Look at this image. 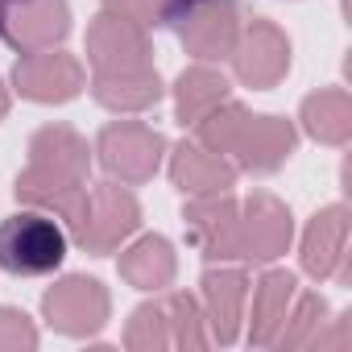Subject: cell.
<instances>
[{
	"label": "cell",
	"instance_id": "obj_11",
	"mask_svg": "<svg viewBox=\"0 0 352 352\" xmlns=\"http://www.w3.org/2000/svg\"><path fill=\"white\" fill-rule=\"evenodd\" d=\"M290 149H294L290 120H282V116H245V124H241L228 153H236L245 170L265 174V170H278L290 157Z\"/></svg>",
	"mask_w": 352,
	"mask_h": 352
},
{
	"label": "cell",
	"instance_id": "obj_13",
	"mask_svg": "<svg viewBox=\"0 0 352 352\" xmlns=\"http://www.w3.org/2000/svg\"><path fill=\"white\" fill-rule=\"evenodd\" d=\"M344 265H348V212L336 204V208H323L307 236H302V270L311 278H344Z\"/></svg>",
	"mask_w": 352,
	"mask_h": 352
},
{
	"label": "cell",
	"instance_id": "obj_22",
	"mask_svg": "<svg viewBox=\"0 0 352 352\" xmlns=\"http://www.w3.org/2000/svg\"><path fill=\"white\" fill-rule=\"evenodd\" d=\"M323 323H327V302H323L319 294H302L298 307L286 311V323H282V331H278L274 344H282V348H286V344H290V348L315 344V336L323 331Z\"/></svg>",
	"mask_w": 352,
	"mask_h": 352
},
{
	"label": "cell",
	"instance_id": "obj_26",
	"mask_svg": "<svg viewBox=\"0 0 352 352\" xmlns=\"http://www.w3.org/2000/svg\"><path fill=\"white\" fill-rule=\"evenodd\" d=\"M116 17H129L137 25H166V0H108Z\"/></svg>",
	"mask_w": 352,
	"mask_h": 352
},
{
	"label": "cell",
	"instance_id": "obj_14",
	"mask_svg": "<svg viewBox=\"0 0 352 352\" xmlns=\"http://www.w3.org/2000/svg\"><path fill=\"white\" fill-rule=\"evenodd\" d=\"M245 294H249V282H245V274H236V270H212V274L204 278L212 340H220V344H232V340H236V331H241V311H245Z\"/></svg>",
	"mask_w": 352,
	"mask_h": 352
},
{
	"label": "cell",
	"instance_id": "obj_23",
	"mask_svg": "<svg viewBox=\"0 0 352 352\" xmlns=\"http://www.w3.org/2000/svg\"><path fill=\"white\" fill-rule=\"evenodd\" d=\"M166 319H170V340L174 344H187V348H199V344H208L212 336L199 327V311H195V298L191 294H174L170 298V307H166Z\"/></svg>",
	"mask_w": 352,
	"mask_h": 352
},
{
	"label": "cell",
	"instance_id": "obj_3",
	"mask_svg": "<svg viewBox=\"0 0 352 352\" xmlns=\"http://www.w3.org/2000/svg\"><path fill=\"white\" fill-rule=\"evenodd\" d=\"M71 30L67 0H9L0 5V38L21 54L54 50Z\"/></svg>",
	"mask_w": 352,
	"mask_h": 352
},
{
	"label": "cell",
	"instance_id": "obj_21",
	"mask_svg": "<svg viewBox=\"0 0 352 352\" xmlns=\"http://www.w3.org/2000/svg\"><path fill=\"white\" fill-rule=\"evenodd\" d=\"M30 153H34V166L71 174V179H83V174H87V145L71 129H42L34 137Z\"/></svg>",
	"mask_w": 352,
	"mask_h": 352
},
{
	"label": "cell",
	"instance_id": "obj_5",
	"mask_svg": "<svg viewBox=\"0 0 352 352\" xmlns=\"http://www.w3.org/2000/svg\"><path fill=\"white\" fill-rule=\"evenodd\" d=\"M157 157H162V137L137 120H120L100 133V162L112 174H120L124 183H145L157 170Z\"/></svg>",
	"mask_w": 352,
	"mask_h": 352
},
{
	"label": "cell",
	"instance_id": "obj_28",
	"mask_svg": "<svg viewBox=\"0 0 352 352\" xmlns=\"http://www.w3.org/2000/svg\"><path fill=\"white\" fill-rule=\"evenodd\" d=\"M9 112V96H5V87H0V116Z\"/></svg>",
	"mask_w": 352,
	"mask_h": 352
},
{
	"label": "cell",
	"instance_id": "obj_19",
	"mask_svg": "<svg viewBox=\"0 0 352 352\" xmlns=\"http://www.w3.org/2000/svg\"><path fill=\"white\" fill-rule=\"evenodd\" d=\"M228 100V83L224 75L208 71V67H191L179 79V120L183 124H199L212 108H220Z\"/></svg>",
	"mask_w": 352,
	"mask_h": 352
},
{
	"label": "cell",
	"instance_id": "obj_29",
	"mask_svg": "<svg viewBox=\"0 0 352 352\" xmlns=\"http://www.w3.org/2000/svg\"><path fill=\"white\" fill-rule=\"evenodd\" d=\"M0 5H9V0H0Z\"/></svg>",
	"mask_w": 352,
	"mask_h": 352
},
{
	"label": "cell",
	"instance_id": "obj_24",
	"mask_svg": "<svg viewBox=\"0 0 352 352\" xmlns=\"http://www.w3.org/2000/svg\"><path fill=\"white\" fill-rule=\"evenodd\" d=\"M129 348H162L170 344V319H166V307H141L129 323V336H124Z\"/></svg>",
	"mask_w": 352,
	"mask_h": 352
},
{
	"label": "cell",
	"instance_id": "obj_18",
	"mask_svg": "<svg viewBox=\"0 0 352 352\" xmlns=\"http://www.w3.org/2000/svg\"><path fill=\"white\" fill-rule=\"evenodd\" d=\"M120 274L137 286V290H162L174 278V253L162 236H145L141 245H133L120 257Z\"/></svg>",
	"mask_w": 352,
	"mask_h": 352
},
{
	"label": "cell",
	"instance_id": "obj_12",
	"mask_svg": "<svg viewBox=\"0 0 352 352\" xmlns=\"http://www.w3.org/2000/svg\"><path fill=\"white\" fill-rule=\"evenodd\" d=\"M290 232H294L290 228V212L274 195H253L245 204V220H241V257L274 261L278 253H286Z\"/></svg>",
	"mask_w": 352,
	"mask_h": 352
},
{
	"label": "cell",
	"instance_id": "obj_4",
	"mask_svg": "<svg viewBox=\"0 0 352 352\" xmlns=\"http://www.w3.org/2000/svg\"><path fill=\"white\" fill-rule=\"evenodd\" d=\"M42 311L50 327L67 336H87V331H100L108 319V290L96 278H67L42 298Z\"/></svg>",
	"mask_w": 352,
	"mask_h": 352
},
{
	"label": "cell",
	"instance_id": "obj_25",
	"mask_svg": "<svg viewBox=\"0 0 352 352\" xmlns=\"http://www.w3.org/2000/svg\"><path fill=\"white\" fill-rule=\"evenodd\" d=\"M38 331L30 327V319L13 307H0V348H34Z\"/></svg>",
	"mask_w": 352,
	"mask_h": 352
},
{
	"label": "cell",
	"instance_id": "obj_10",
	"mask_svg": "<svg viewBox=\"0 0 352 352\" xmlns=\"http://www.w3.org/2000/svg\"><path fill=\"white\" fill-rule=\"evenodd\" d=\"M87 54L96 63V75L100 71H120V67H141L145 54H149V42H145V30L129 17H116V13H104L91 34H87Z\"/></svg>",
	"mask_w": 352,
	"mask_h": 352
},
{
	"label": "cell",
	"instance_id": "obj_27",
	"mask_svg": "<svg viewBox=\"0 0 352 352\" xmlns=\"http://www.w3.org/2000/svg\"><path fill=\"white\" fill-rule=\"evenodd\" d=\"M195 5H208V0H166V21H179V17L191 13Z\"/></svg>",
	"mask_w": 352,
	"mask_h": 352
},
{
	"label": "cell",
	"instance_id": "obj_20",
	"mask_svg": "<svg viewBox=\"0 0 352 352\" xmlns=\"http://www.w3.org/2000/svg\"><path fill=\"white\" fill-rule=\"evenodd\" d=\"M302 124L311 137L327 141V145H344L352 133V104L344 91H319L302 104Z\"/></svg>",
	"mask_w": 352,
	"mask_h": 352
},
{
	"label": "cell",
	"instance_id": "obj_15",
	"mask_svg": "<svg viewBox=\"0 0 352 352\" xmlns=\"http://www.w3.org/2000/svg\"><path fill=\"white\" fill-rule=\"evenodd\" d=\"M157 96H162L157 71H149L145 63H141V67H120V71H100V75H96V100H100L104 108L137 112V108L157 104Z\"/></svg>",
	"mask_w": 352,
	"mask_h": 352
},
{
	"label": "cell",
	"instance_id": "obj_9",
	"mask_svg": "<svg viewBox=\"0 0 352 352\" xmlns=\"http://www.w3.org/2000/svg\"><path fill=\"white\" fill-rule=\"evenodd\" d=\"M179 34H183V46L204 58V63H216L224 54H232L241 30H236V13L232 5H224V0H208V5H195L191 13L179 17Z\"/></svg>",
	"mask_w": 352,
	"mask_h": 352
},
{
	"label": "cell",
	"instance_id": "obj_1",
	"mask_svg": "<svg viewBox=\"0 0 352 352\" xmlns=\"http://www.w3.org/2000/svg\"><path fill=\"white\" fill-rule=\"evenodd\" d=\"M67 257V232L46 212H17L0 224V270L17 278L54 274Z\"/></svg>",
	"mask_w": 352,
	"mask_h": 352
},
{
	"label": "cell",
	"instance_id": "obj_16",
	"mask_svg": "<svg viewBox=\"0 0 352 352\" xmlns=\"http://www.w3.org/2000/svg\"><path fill=\"white\" fill-rule=\"evenodd\" d=\"M294 274L286 270H270L257 290H253V319H249V340L253 344H274L282 323H286V311H290V298H294Z\"/></svg>",
	"mask_w": 352,
	"mask_h": 352
},
{
	"label": "cell",
	"instance_id": "obj_6",
	"mask_svg": "<svg viewBox=\"0 0 352 352\" xmlns=\"http://www.w3.org/2000/svg\"><path fill=\"white\" fill-rule=\"evenodd\" d=\"M187 236L204 257H241V212L228 195L208 191L187 208Z\"/></svg>",
	"mask_w": 352,
	"mask_h": 352
},
{
	"label": "cell",
	"instance_id": "obj_2",
	"mask_svg": "<svg viewBox=\"0 0 352 352\" xmlns=\"http://www.w3.org/2000/svg\"><path fill=\"white\" fill-rule=\"evenodd\" d=\"M137 220H141L137 199H133L129 191L104 183V187L87 191L83 212H79L75 224H71V236H75L87 253H112V249L137 228Z\"/></svg>",
	"mask_w": 352,
	"mask_h": 352
},
{
	"label": "cell",
	"instance_id": "obj_17",
	"mask_svg": "<svg viewBox=\"0 0 352 352\" xmlns=\"http://www.w3.org/2000/svg\"><path fill=\"white\" fill-rule=\"evenodd\" d=\"M174 187L179 191H191V195H208V191H224V187H232V166L216 153V149H208V145H199V141H191V145H179V153H174Z\"/></svg>",
	"mask_w": 352,
	"mask_h": 352
},
{
	"label": "cell",
	"instance_id": "obj_7",
	"mask_svg": "<svg viewBox=\"0 0 352 352\" xmlns=\"http://www.w3.org/2000/svg\"><path fill=\"white\" fill-rule=\"evenodd\" d=\"M232 58H236V75H241L249 87H274V83L290 71V42L282 38L278 25L253 21V25L245 30V38H236Z\"/></svg>",
	"mask_w": 352,
	"mask_h": 352
},
{
	"label": "cell",
	"instance_id": "obj_8",
	"mask_svg": "<svg viewBox=\"0 0 352 352\" xmlns=\"http://www.w3.org/2000/svg\"><path fill=\"white\" fill-rule=\"evenodd\" d=\"M13 79H17L21 96L42 100V104H58V100H71L83 87V67L71 54L38 50V54H21Z\"/></svg>",
	"mask_w": 352,
	"mask_h": 352
}]
</instances>
